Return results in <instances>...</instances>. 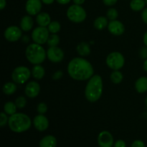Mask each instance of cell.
<instances>
[{"instance_id":"1","label":"cell","mask_w":147,"mask_h":147,"mask_svg":"<svg viewBox=\"0 0 147 147\" xmlns=\"http://www.w3.org/2000/svg\"><path fill=\"white\" fill-rule=\"evenodd\" d=\"M67 73L73 79L83 81L93 76L94 70L90 62L83 57H75L67 65Z\"/></svg>"},{"instance_id":"2","label":"cell","mask_w":147,"mask_h":147,"mask_svg":"<svg viewBox=\"0 0 147 147\" xmlns=\"http://www.w3.org/2000/svg\"><path fill=\"white\" fill-rule=\"evenodd\" d=\"M103 93V80L98 75L93 76L88 82L85 90V96L88 101L96 102Z\"/></svg>"},{"instance_id":"3","label":"cell","mask_w":147,"mask_h":147,"mask_svg":"<svg viewBox=\"0 0 147 147\" xmlns=\"http://www.w3.org/2000/svg\"><path fill=\"white\" fill-rule=\"evenodd\" d=\"M9 129L15 133H22L28 130L32 125L30 118L22 113H16L9 118Z\"/></svg>"},{"instance_id":"4","label":"cell","mask_w":147,"mask_h":147,"mask_svg":"<svg viewBox=\"0 0 147 147\" xmlns=\"http://www.w3.org/2000/svg\"><path fill=\"white\" fill-rule=\"evenodd\" d=\"M26 57L33 65H40L46 58L45 50L41 45L33 43L27 46L25 51Z\"/></svg>"},{"instance_id":"5","label":"cell","mask_w":147,"mask_h":147,"mask_svg":"<svg viewBox=\"0 0 147 147\" xmlns=\"http://www.w3.org/2000/svg\"><path fill=\"white\" fill-rule=\"evenodd\" d=\"M67 17L73 22L80 23L86 20L87 14L81 6L73 4L67 9Z\"/></svg>"},{"instance_id":"6","label":"cell","mask_w":147,"mask_h":147,"mask_svg":"<svg viewBox=\"0 0 147 147\" xmlns=\"http://www.w3.org/2000/svg\"><path fill=\"white\" fill-rule=\"evenodd\" d=\"M124 57L119 52H113L106 57V64L108 67L113 70H120L124 65Z\"/></svg>"},{"instance_id":"7","label":"cell","mask_w":147,"mask_h":147,"mask_svg":"<svg viewBox=\"0 0 147 147\" xmlns=\"http://www.w3.org/2000/svg\"><path fill=\"white\" fill-rule=\"evenodd\" d=\"M32 72L25 66H19L13 70L11 78L17 84H23L26 83L30 78Z\"/></svg>"},{"instance_id":"8","label":"cell","mask_w":147,"mask_h":147,"mask_svg":"<svg viewBox=\"0 0 147 147\" xmlns=\"http://www.w3.org/2000/svg\"><path fill=\"white\" fill-rule=\"evenodd\" d=\"M48 29L45 27H36L32 33V39L34 43H37L39 45H43L46 43L48 40V37L50 36L49 34Z\"/></svg>"},{"instance_id":"9","label":"cell","mask_w":147,"mask_h":147,"mask_svg":"<svg viewBox=\"0 0 147 147\" xmlns=\"http://www.w3.org/2000/svg\"><path fill=\"white\" fill-rule=\"evenodd\" d=\"M22 29L17 26H10L4 31V36L7 40L9 42H17L22 37Z\"/></svg>"},{"instance_id":"10","label":"cell","mask_w":147,"mask_h":147,"mask_svg":"<svg viewBox=\"0 0 147 147\" xmlns=\"http://www.w3.org/2000/svg\"><path fill=\"white\" fill-rule=\"evenodd\" d=\"M47 57L53 63H60L64 58V53L57 46L50 47L47 51Z\"/></svg>"},{"instance_id":"11","label":"cell","mask_w":147,"mask_h":147,"mask_svg":"<svg viewBox=\"0 0 147 147\" xmlns=\"http://www.w3.org/2000/svg\"><path fill=\"white\" fill-rule=\"evenodd\" d=\"M98 144L100 147H113L114 145L113 136L107 131H103L98 136Z\"/></svg>"},{"instance_id":"12","label":"cell","mask_w":147,"mask_h":147,"mask_svg":"<svg viewBox=\"0 0 147 147\" xmlns=\"http://www.w3.org/2000/svg\"><path fill=\"white\" fill-rule=\"evenodd\" d=\"M26 11L29 15H37L42 9L41 0H27L25 5Z\"/></svg>"},{"instance_id":"13","label":"cell","mask_w":147,"mask_h":147,"mask_svg":"<svg viewBox=\"0 0 147 147\" xmlns=\"http://www.w3.org/2000/svg\"><path fill=\"white\" fill-rule=\"evenodd\" d=\"M108 30L112 34L116 36L121 35L125 32V27L122 22L118 20H112L109 23Z\"/></svg>"},{"instance_id":"14","label":"cell","mask_w":147,"mask_h":147,"mask_svg":"<svg viewBox=\"0 0 147 147\" xmlns=\"http://www.w3.org/2000/svg\"><path fill=\"white\" fill-rule=\"evenodd\" d=\"M25 94L27 97L30 98H36L39 95L40 92V86L39 83L36 81H30L26 85Z\"/></svg>"},{"instance_id":"15","label":"cell","mask_w":147,"mask_h":147,"mask_svg":"<svg viewBox=\"0 0 147 147\" xmlns=\"http://www.w3.org/2000/svg\"><path fill=\"white\" fill-rule=\"evenodd\" d=\"M33 125L37 130L44 131L48 128L49 121L47 118L43 114H39L34 118Z\"/></svg>"},{"instance_id":"16","label":"cell","mask_w":147,"mask_h":147,"mask_svg":"<svg viewBox=\"0 0 147 147\" xmlns=\"http://www.w3.org/2000/svg\"><path fill=\"white\" fill-rule=\"evenodd\" d=\"M36 22L41 27H47L51 22V18L48 13L40 12L36 17Z\"/></svg>"},{"instance_id":"17","label":"cell","mask_w":147,"mask_h":147,"mask_svg":"<svg viewBox=\"0 0 147 147\" xmlns=\"http://www.w3.org/2000/svg\"><path fill=\"white\" fill-rule=\"evenodd\" d=\"M57 139L52 135H47L40 140V147H56Z\"/></svg>"},{"instance_id":"18","label":"cell","mask_w":147,"mask_h":147,"mask_svg":"<svg viewBox=\"0 0 147 147\" xmlns=\"http://www.w3.org/2000/svg\"><path fill=\"white\" fill-rule=\"evenodd\" d=\"M34 25V21L32 17L30 16H24L22 17L20 22V27L22 30L24 32H28L33 27Z\"/></svg>"},{"instance_id":"19","label":"cell","mask_w":147,"mask_h":147,"mask_svg":"<svg viewBox=\"0 0 147 147\" xmlns=\"http://www.w3.org/2000/svg\"><path fill=\"white\" fill-rule=\"evenodd\" d=\"M135 88L139 93H144L147 91V77H141L135 83Z\"/></svg>"},{"instance_id":"20","label":"cell","mask_w":147,"mask_h":147,"mask_svg":"<svg viewBox=\"0 0 147 147\" xmlns=\"http://www.w3.org/2000/svg\"><path fill=\"white\" fill-rule=\"evenodd\" d=\"M45 70L44 67L40 65H35L32 67V75L33 78L36 80L42 79V78L45 76Z\"/></svg>"},{"instance_id":"21","label":"cell","mask_w":147,"mask_h":147,"mask_svg":"<svg viewBox=\"0 0 147 147\" xmlns=\"http://www.w3.org/2000/svg\"><path fill=\"white\" fill-rule=\"evenodd\" d=\"M76 50H77L79 55L80 56H88L90 53V45L85 42H80V44L78 45Z\"/></svg>"},{"instance_id":"22","label":"cell","mask_w":147,"mask_h":147,"mask_svg":"<svg viewBox=\"0 0 147 147\" xmlns=\"http://www.w3.org/2000/svg\"><path fill=\"white\" fill-rule=\"evenodd\" d=\"M109 25L108 18L105 17H99L95 20L93 22V26L98 30H102L106 28Z\"/></svg>"},{"instance_id":"23","label":"cell","mask_w":147,"mask_h":147,"mask_svg":"<svg viewBox=\"0 0 147 147\" xmlns=\"http://www.w3.org/2000/svg\"><path fill=\"white\" fill-rule=\"evenodd\" d=\"M145 5H146L145 0H131L130 2L131 9L135 11H139L144 9Z\"/></svg>"},{"instance_id":"24","label":"cell","mask_w":147,"mask_h":147,"mask_svg":"<svg viewBox=\"0 0 147 147\" xmlns=\"http://www.w3.org/2000/svg\"><path fill=\"white\" fill-rule=\"evenodd\" d=\"M17 86L16 85V83H11V82H8V83H6L3 86L2 90L4 94L11 95L15 93V91L17 90Z\"/></svg>"},{"instance_id":"25","label":"cell","mask_w":147,"mask_h":147,"mask_svg":"<svg viewBox=\"0 0 147 147\" xmlns=\"http://www.w3.org/2000/svg\"><path fill=\"white\" fill-rule=\"evenodd\" d=\"M17 107L15 103H13L11 101L7 102L4 106V111L9 116H11V115L17 113Z\"/></svg>"},{"instance_id":"26","label":"cell","mask_w":147,"mask_h":147,"mask_svg":"<svg viewBox=\"0 0 147 147\" xmlns=\"http://www.w3.org/2000/svg\"><path fill=\"white\" fill-rule=\"evenodd\" d=\"M111 80L113 82L114 84H119L122 82L123 79V76L122 73L119 70H113V73H111L110 76Z\"/></svg>"},{"instance_id":"27","label":"cell","mask_w":147,"mask_h":147,"mask_svg":"<svg viewBox=\"0 0 147 147\" xmlns=\"http://www.w3.org/2000/svg\"><path fill=\"white\" fill-rule=\"evenodd\" d=\"M61 26L60 24L57 21H53L50 23L48 26H47V29H48L49 32L52 34H56L60 30Z\"/></svg>"},{"instance_id":"28","label":"cell","mask_w":147,"mask_h":147,"mask_svg":"<svg viewBox=\"0 0 147 147\" xmlns=\"http://www.w3.org/2000/svg\"><path fill=\"white\" fill-rule=\"evenodd\" d=\"M47 45L50 47H55L57 46V45L60 42V37L57 34H52L51 35L49 36L48 40H47Z\"/></svg>"},{"instance_id":"29","label":"cell","mask_w":147,"mask_h":147,"mask_svg":"<svg viewBox=\"0 0 147 147\" xmlns=\"http://www.w3.org/2000/svg\"><path fill=\"white\" fill-rule=\"evenodd\" d=\"M15 104L17 106V109H22L23 108L25 107L26 104H27V99L25 98V97L24 96H19L16 98L15 100Z\"/></svg>"},{"instance_id":"30","label":"cell","mask_w":147,"mask_h":147,"mask_svg":"<svg viewBox=\"0 0 147 147\" xmlns=\"http://www.w3.org/2000/svg\"><path fill=\"white\" fill-rule=\"evenodd\" d=\"M106 15H107V18L112 21V20H116L117 19L118 16H119V13H118V11L116 9L111 8L108 10Z\"/></svg>"},{"instance_id":"31","label":"cell","mask_w":147,"mask_h":147,"mask_svg":"<svg viewBox=\"0 0 147 147\" xmlns=\"http://www.w3.org/2000/svg\"><path fill=\"white\" fill-rule=\"evenodd\" d=\"M37 111L40 114H44L47 111V106L45 103H40L37 106Z\"/></svg>"},{"instance_id":"32","label":"cell","mask_w":147,"mask_h":147,"mask_svg":"<svg viewBox=\"0 0 147 147\" xmlns=\"http://www.w3.org/2000/svg\"><path fill=\"white\" fill-rule=\"evenodd\" d=\"M9 119L7 116V113L5 112H1L0 113V126L1 127L5 126L7 124V123L8 122Z\"/></svg>"},{"instance_id":"33","label":"cell","mask_w":147,"mask_h":147,"mask_svg":"<svg viewBox=\"0 0 147 147\" xmlns=\"http://www.w3.org/2000/svg\"><path fill=\"white\" fill-rule=\"evenodd\" d=\"M63 71L61 70H57L54 73V74L53 75V79L55 80H60L61 79V78L63 77Z\"/></svg>"},{"instance_id":"34","label":"cell","mask_w":147,"mask_h":147,"mask_svg":"<svg viewBox=\"0 0 147 147\" xmlns=\"http://www.w3.org/2000/svg\"><path fill=\"white\" fill-rule=\"evenodd\" d=\"M131 147H145V144L142 141L136 140L132 143Z\"/></svg>"},{"instance_id":"35","label":"cell","mask_w":147,"mask_h":147,"mask_svg":"<svg viewBox=\"0 0 147 147\" xmlns=\"http://www.w3.org/2000/svg\"><path fill=\"white\" fill-rule=\"evenodd\" d=\"M113 147H126V144L123 140H118L115 142Z\"/></svg>"},{"instance_id":"36","label":"cell","mask_w":147,"mask_h":147,"mask_svg":"<svg viewBox=\"0 0 147 147\" xmlns=\"http://www.w3.org/2000/svg\"><path fill=\"white\" fill-rule=\"evenodd\" d=\"M140 56L142 58L147 59V47L142 48L140 51Z\"/></svg>"},{"instance_id":"37","label":"cell","mask_w":147,"mask_h":147,"mask_svg":"<svg viewBox=\"0 0 147 147\" xmlns=\"http://www.w3.org/2000/svg\"><path fill=\"white\" fill-rule=\"evenodd\" d=\"M103 3L106 6H113L116 4L118 0H103Z\"/></svg>"},{"instance_id":"38","label":"cell","mask_w":147,"mask_h":147,"mask_svg":"<svg viewBox=\"0 0 147 147\" xmlns=\"http://www.w3.org/2000/svg\"><path fill=\"white\" fill-rule=\"evenodd\" d=\"M142 20L144 21V22L147 24V8L144 9L142 11Z\"/></svg>"},{"instance_id":"39","label":"cell","mask_w":147,"mask_h":147,"mask_svg":"<svg viewBox=\"0 0 147 147\" xmlns=\"http://www.w3.org/2000/svg\"><path fill=\"white\" fill-rule=\"evenodd\" d=\"M6 5H7V1H6V0H0V9H4Z\"/></svg>"},{"instance_id":"40","label":"cell","mask_w":147,"mask_h":147,"mask_svg":"<svg viewBox=\"0 0 147 147\" xmlns=\"http://www.w3.org/2000/svg\"><path fill=\"white\" fill-rule=\"evenodd\" d=\"M56 1L60 4H68L71 0H56Z\"/></svg>"},{"instance_id":"41","label":"cell","mask_w":147,"mask_h":147,"mask_svg":"<svg viewBox=\"0 0 147 147\" xmlns=\"http://www.w3.org/2000/svg\"><path fill=\"white\" fill-rule=\"evenodd\" d=\"M73 2H74L75 4H78V5H81L83 3L85 2L86 0H73Z\"/></svg>"},{"instance_id":"42","label":"cell","mask_w":147,"mask_h":147,"mask_svg":"<svg viewBox=\"0 0 147 147\" xmlns=\"http://www.w3.org/2000/svg\"><path fill=\"white\" fill-rule=\"evenodd\" d=\"M42 2L45 4H51L54 2L55 0H41Z\"/></svg>"},{"instance_id":"43","label":"cell","mask_w":147,"mask_h":147,"mask_svg":"<svg viewBox=\"0 0 147 147\" xmlns=\"http://www.w3.org/2000/svg\"><path fill=\"white\" fill-rule=\"evenodd\" d=\"M144 43L147 47V31L145 32L144 35Z\"/></svg>"},{"instance_id":"44","label":"cell","mask_w":147,"mask_h":147,"mask_svg":"<svg viewBox=\"0 0 147 147\" xmlns=\"http://www.w3.org/2000/svg\"><path fill=\"white\" fill-rule=\"evenodd\" d=\"M143 67H144V70L146 72H147V59H146V60H145L144 63Z\"/></svg>"},{"instance_id":"45","label":"cell","mask_w":147,"mask_h":147,"mask_svg":"<svg viewBox=\"0 0 147 147\" xmlns=\"http://www.w3.org/2000/svg\"><path fill=\"white\" fill-rule=\"evenodd\" d=\"M145 104H146V106L147 107V97L146 98V100H145Z\"/></svg>"},{"instance_id":"46","label":"cell","mask_w":147,"mask_h":147,"mask_svg":"<svg viewBox=\"0 0 147 147\" xmlns=\"http://www.w3.org/2000/svg\"><path fill=\"white\" fill-rule=\"evenodd\" d=\"M145 1H146V4H147V0H145Z\"/></svg>"}]
</instances>
